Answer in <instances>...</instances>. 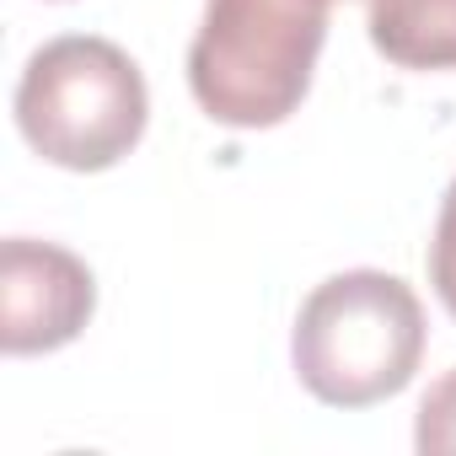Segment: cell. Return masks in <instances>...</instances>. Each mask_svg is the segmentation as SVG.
<instances>
[{
    "mask_svg": "<svg viewBox=\"0 0 456 456\" xmlns=\"http://www.w3.org/2000/svg\"><path fill=\"white\" fill-rule=\"evenodd\" d=\"M365 28L397 70H456V0H370Z\"/></svg>",
    "mask_w": 456,
    "mask_h": 456,
    "instance_id": "5",
    "label": "cell"
},
{
    "mask_svg": "<svg viewBox=\"0 0 456 456\" xmlns=\"http://www.w3.org/2000/svg\"><path fill=\"white\" fill-rule=\"evenodd\" d=\"M97 312L92 269L54 242L12 237L0 248V349L6 354H49L81 338Z\"/></svg>",
    "mask_w": 456,
    "mask_h": 456,
    "instance_id": "4",
    "label": "cell"
},
{
    "mask_svg": "<svg viewBox=\"0 0 456 456\" xmlns=\"http://www.w3.org/2000/svg\"><path fill=\"white\" fill-rule=\"evenodd\" d=\"M333 0H204L188 44L193 102L225 129H274L306 92Z\"/></svg>",
    "mask_w": 456,
    "mask_h": 456,
    "instance_id": "1",
    "label": "cell"
},
{
    "mask_svg": "<svg viewBox=\"0 0 456 456\" xmlns=\"http://www.w3.org/2000/svg\"><path fill=\"white\" fill-rule=\"evenodd\" d=\"M424 344H429L424 306L397 274L344 269L301 301L290 360L317 403L370 408L413 381Z\"/></svg>",
    "mask_w": 456,
    "mask_h": 456,
    "instance_id": "2",
    "label": "cell"
},
{
    "mask_svg": "<svg viewBox=\"0 0 456 456\" xmlns=\"http://www.w3.org/2000/svg\"><path fill=\"white\" fill-rule=\"evenodd\" d=\"M429 285H435L440 306L456 317V177L440 199V220H435V237H429Z\"/></svg>",
    "mask_w": 456,
    "mask_h": 456,
    "instance_id": "7",
    "label": "cell"
},
{
    "mask_svg": "<svg viewBox=\"0 0 456 456\" xmlns=\"http://www.w3.org/2000/svg\"><path fill=\"white\" fill-rule=\"evenodd\" d=\"M413 445L424 456H456V365L424 392L419 424H413Z\"/></svg>",
    "mask_w": 456,
    "mask_h": 456,
    "instance_id": "6",
    "label": "cell"
},
{
    "mask_svg": "<svg viewBox=\"0 0 456 456\" xmlns=\"http://www.w3.org/2000/svg\"><path fill=\"white\" fill-rule=\"evenodd\" d=\"M151 118V92L140 65L92 33L44 44L17 81V129L22 140L65 172L118 167Z\"/></svg>",
    "mask_w": 456,
    "mask_h": 456,
    "instance_id": "3",
    "label": "cell"
}]
</instances>
